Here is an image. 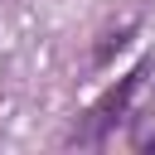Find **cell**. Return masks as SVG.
<instances>
[{
  "mask_svg": "<svg viewBox=\"0 0 155 155\" xmlns=\"http://www.w3.org/2000/svg\"><path fill=\"white\" fill-rule=\"evenodd\" d=\"M155 73V58H140L131 73H121L78 121H73V131H68V145H78V150H102L107 140H111V131L131 116V107H136V97H140V87H145V78Z\"/></svg>",
  "mask_w": 155,
  "mask_h": 155,
  "instance_id": "1",
  "label": "cell"
},
{
  "mask_svg": "<svg viewBox=\"0 0 155 155\" xmlns=\"http://www.w3.org/2000/svg\"><path fill=\"white\" fill-rule=\"evenodd\" d=\"M140 34V19H126V24H116V29H107L97 44H92V73H107L126 48H131V39Z\"/></svg>",
  "mask_w": 155,
  "mask_h": 155,
  "instance_id": "2",
  "label": "cell"
},
{
  "mask_svg": "<svg viewBox=\"0 0 155 155\" xmlns=\"http://www.w3.org/2000/svg\"><path fill=\"white\" fill-rule=\"evenodd\" d=\"M136 145H140V150H150V155H155V131H150V136H140V140H136Z\"/></svg>",
  "mask_w": 155,
  "mask_h": 155,
  "instance_id": "3",
  "label": "cell"
}]
</instances>
